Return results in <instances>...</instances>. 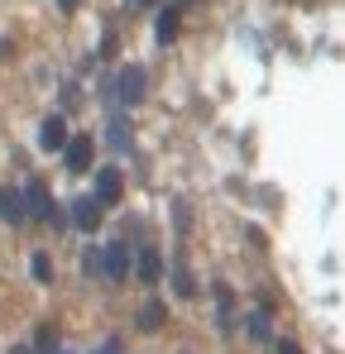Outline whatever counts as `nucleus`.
I'll return each mask as SVG.
<instances>
[{
    "label": "nucleus",
    "mask_w": 345,
    "mask_h": 354,
    "mask_svg": "<svg viewBox=\"0 0 345 354\" xmlns=\"http://www.w3.org/2000/svg\"><path fill=\"white\" fill-rule=\"evenodd\" d=\"M0 221H5V225H15V230L29 221V216H24V196H19L15 187H0Z\"/></svg>",
    "instance_id": "nucleus-7"
},
{
    "label": "nucleus",
    "mask_w": 345,
    "mask_h": 354,
    "mask_svg": "<svg viewBox=\"0 0 345 354\" xmlns=\"http://www.w3.org/2000/svg\"><path fill=\"white\" fill-rule=\"evenodd\" d=\"M10 354H34V350H29V345H19V350H10Z\"/></svg>",
    "instance_id": "nucleus-21"
},
{
    "label": "nucleus",
    "mask_w": 345,
    "mask_h": 354,
    "mask_svg": "<svg viewBox=\"0 0 345 354\" xmlns=\"http://www.w3.org/2000/svg\"><path fill=\"white\" fill-rule=\"evenodd\" d=\"M159 39H163V44L177 39V5H163V10H159Z\"/></svg>",
    "instance_id": "nucleus-16"
},
{
    "label": "nucleus",
    "mask_w": 345,
    "mask_h": 354,
    "mask_svg": "<svg viewBox=\"0 0 345 354\" xmlns=\"http://www.w3.org/2000/svg\"><path fill=\"white\" fill-rule=\"evenodd\" d=\"M149 96V72L139 67V62H130L125 72H120V82H115V101L111 111H125V106H139Z\"/></svg>",
    "instance_id": "nucleus-2"
},
{
    "label": "nucleus",
    "mask_w": 345,
    "mask_h": 354,
    "mask_svg": "<svg viewBox=\"0 0 345 354\" xmlns=\"http://www.w3.org/2000/svg\"><path fill=\"white\" fill-rule=\"evenodd\" d=\"M29 273H34V283H44V288L53 283V263H48V254H44V249H34V259H29Z\"/></svg>",
    "instance_id": "nucleus-15"
},
{
    "label": "nucleus",
    "mask_w": 345,
    "mask_h": 354,
    "mask_svg": "<svg viewBox=\"0 0 345 354\" xmlns=\"http://www.w3.org/2000/svg\"><path fill=\"white\" fill-rule=\"evenodd\" d=\"M57 153H62V168H67V173H87L91 158H96V139H91V134H67V144H62Z\"/></svg>",
    "instance_id": "nucleus-3"
},
{
    "label": "nucleus",
    "mask_w": 345,
    "mask_h": 354,
    "mask_svg": "<svg viewBox=\"0 0 345 354\" xmlns=\"http://www.w3.org/2000/svg\"><path fill=\"white\" fill-rule=\"evenodd\" d=\"M163 321H168V306H163V301H144V306H139V330H149V335H154Z\"/></svg>",
    "instance_id": "nucleus-11"
},
{
    "label": "nucleus",
    "mask_w": 345,
    "mask_h": 354,
    "mask_svg": "<svg viewBox=\"0 0 345 354\" xmlns=\"http://www.w3.org/2000/svg\"><path fill=\"white\" fill-rule=\"evenodd\" d=\"M172 5H177V10H182V5H192V0H172Z\"/></svg>",
    "instance_id": "nucleus-23"
},
{
    "label": "nucleus",
    "mask_w": 345,
    "mask_h": 354,
    "mask_svg": "<svg viewBox=\"0 0 345 354\" xmlns=\"http://www.w3.org/2000/svg\"><path fill=\"white\" fill-rule=\"evenodd\" d=\"M67 221H72L77 230H96V225H101V206H96V196H77V201L67 206Z\"/></svg>",
    "instance_id": "nucleus-6"
},
{
    "label": "nucleus",
    "mask_w": 345,
    "mask_h": 354,
    "mask_svg": "<svg viewBox=\"0 0 345 354\" xmlns=\"http://www.w3.org/2000/svg\"><path fill=\"white\" fill-rule=\"evenodd\" d=\"M211 292H216V316H221V326H235V292H230L226 283H216V288H211Z\"/></svg>",
    "instance_id": "nucleus-12"
},
{
    "label": "nucleus",
    "mask_w": 345,
    "mask_h": 354,
    "mask_svg": "<svg viewBox=\"0 0 345 354\" xmlns=\"http://www.w3.org/2000/svg\"><path fill=\"white\" fill-rule=\"evenodd\" d=\"M172 283H177V297H197V283H192V273H187V259H182V254L172 259Z\"/></svg>",
    "instance_id": "nucleus-14"
},
{
    "label": "nucleus",
    "mask_w": 345,
    "mask_h": 354,
    "mask_svg": "<svg viewBox=\"0 0 345 354\" xmlns=\"http://www.w3.org/2000/svg\"><path fill=\"white\" fill-rule=\"evenodd\" d=\"M139 278L149 283V288H159V278H163V259H159V249H139Z\"/></svg>",
    "instance_id": "nucleus-10"
},
{
    "label": "nucleus",
    "mask_w": 345,
    "mask_h": 354,
    "mask_svg": "<svg viewBox=\"0 0 345 354\" xmlns=\"http://www.w3.org/2000/svg\"><path fill=\"white\" fill-rule=\"evenodd\" d=\"M278 354H302V345L297 340H278Z\"/></svg>",
    "instance_id": "nucleus-19"
},
{
    "label": "nucleus",
    "mask_w": 345,
    "mask_h": 354,
    "mask_svg": "<svg viewBox=\"0 0 345 354\" xmlns=\"http://www.w3.org/2000/svg\"><path fill=\"white\" fill-rule=\"evenodd\" d=\"M101 354H120V340H106V345H101Z\"/></svg>",
    "instance_id": "nucleus-20"
},
{
    "label": "nucleus",
    "mask_w": 345,
    "mask_h": 354,
    "mask_svg": "<svg viewBox=\"0 0 345 354\" xmlns=\"http://www.w3.org/2000/svg\"><path fill=\"white\" fill-rule=\"evenodd\" d=\"M82 268H87V273H91V278H96V273H101V249H96V244H91V249H87V254H82Z\"/></svg>",
    "instance_id": "nucleus-18"
},
{
    "label": "nucleus",
    "mask_w": 345,
    "mask_h": 354,
    "mask_svg": "<svg viewBox=\"0 0 345 354\" xmlns=\"http://www.w3.org/2000/svg\"><path fill=\"white\" fill-rule=\"evenodd\" d=\"M62 144H67V124H62V115H48L44 129H39V149H44V153H57Z\"/></svg>",
    "instance_id": "nucleus-8"
},
{
    "label": "nucleus",
    "mask_w": 345,
    "mask_h": 354,
    "mask_svg": "<svg viewBox=\"0 0 345 354\" xmlns=\"http://www.w3.org/2000/svg\"><path fill=\"white\" fill-rule=\"evenodd\" d=\"M120 192H125V177H120V168H115V163L96 168V192H91V196H96V206H101V211L120 201Z\"/></svg>",
    "instance_id": "nucleus-4"
},
{
    "label": "nucleus",
    "mask_w": 345,
    "mask_h": 354,
    "mask_svg": "<svg viewBox=\"0 0 345 354\" xmlns=\"http://www.w3.org/2000/svg\"><path fill=\"white\" fill-rule=\"evenodd\" d=\"M106 144L115 153H130V124H125V111H111V124H106Z\"/></svg>",
    "instance_id": "nucleus-9"
},
{
    "label": "nucleus",
    "mask_w": 345,
    "mask_h": 354,
    "mask_svg": "<svg viewBox=\"0 0 345 354\" xmlns=\"http://www.w3.org/2000/svg\"><path fill=\"white\" fill-rule=\"evenodd\" d=\"M101 273H106L111 283H120V278L130 273V249H125V239H115V244L101 249Z\"/></svg>",
    "instance_id": "nucleus-5"
},
{
    "label": "nucleus",
    "mask_w": 345,
    "mask_h": 354,
    "mask_svg": "<svg viewBox=\"0 0 345 354\" xmlns=\"http://www.w3.org/2000/svg\"><path fill=\"white\" fill-rule=\"evenodd\" d=\"M245 330H249V340H269V335H274L269 311H264V306H259V311H249V316H245Z\"/></svg>",
    "instance_id": "nucleus-13"
},
{
    "label": "nucleus",
    "mask_w": 345,
    "mask_h": 354,
    "mask_svg": "<svg viewBox=\"0 0 345 354\" xmlns=\"http://www.w3.org/2000/svg\"><path fill=\"white\" fill-rule=\"evenodd\" d=\"M57 5H62V10H72V5H77V0H57Z\"/></svg>",
    "instance_id": "nucleus-22"
},
{
    "label": "nucleus",
    "mask_w": 345,
    "mask_h": 354,
    "mask_svg": "<svg viewBox=\"0 0 345 354\" xmlns=\"http://www.w3.org/2000/svg\"><path fill=\"white\" fill-rule=\"evenodd\" d=\"M19 196H24V216H34V221H44V225H53V230H57V225H67V221H62V206L48 196L44 182H29Z\"/></svg>",
    "instance_id": "nucleus-1"
},
{
    "label": "nucleus",
    "mask_w": 345,
    "mask_h": 354,
    "mask_svg": "<svg viewBox=\"0 0 345 354\" xmlns=\"http://www.w3.org/2000/svg\"><path fill=\"white\" fill-rule=\"evenodd\" d=\"M57 345V335H53V326H39V335H34V354H48Z\"/></svg>",
    "instance_id": "nucleus-17"
}]
</instances>
